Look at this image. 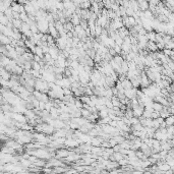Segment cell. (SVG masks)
I'll list each match as a JSON object with an SVG mask.
<instances>
[{
    "mask_svg": "<svg viewBox=\"0 0 174 174\" xmlns=\"http://www.w3.org/2000/svg\"><path fill=\"white\" fill-rule=\"evenodd\" d=\"M56 159H62V158H66L69 155V151L66 149H60L56 152Z\"/></svg>",
    "mask_w": 174,
    "mask_h": 174,
    "instance_id": "cell-1",
    "label": "cell"
},
{
    "mask_svg": "<svg viewBox=\"0 0 174 174\" xmlns=\"http://www.w3.org/2000/svg\"><path fill=\"white\" fill-rule=\"evenodd\" d=\"M152 109H153V111H154V112L160 113L163 109H164V106H163V105H161L160 103H158V102H153Z\"/></svg>",
    "mask_w": 174,
    "mask_h": 174,
    "instance_id": "cell-2",
    "label": "cell"
},
{
    "mask_svg": "<svg viewBox=\"0 0 174 174\" xmlns=\"http://www.w3.org/2000/svg\"><path fill=\"white\" fill-rule=\"evenodd\" d=\"M173 121H174L173 115L168 116V117L166 118V119H164V123H165L166 127H168V126H172V125H173Z\"/></svg>",
    "mask_w": 174,
    "mask_h": 174,
    "instance_id": "cell-3",
    "label": "cell"
}]
</instances>
